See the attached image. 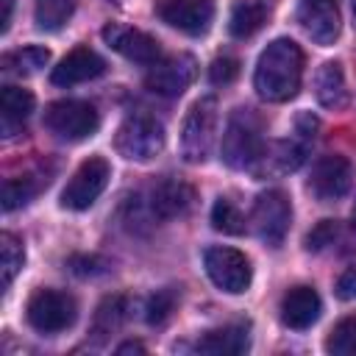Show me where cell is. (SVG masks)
I'll return each instance as SVG.
<instances>
[{
  "label": "cell",
  "mask_w": 356,
  "mask_h": 356,
  "mask_svg": "<svg viewBox=\"0 0 356 356\" xmlns=\"http://www.w3.org/2000/svg\"><path fill=\"white\" fill-rule=\"evenodd\" d=\"M108 178H111V167L103 156L86 159L67 181L61 192V206L70 211H86L103 195V189L108 186Z\"/></svg>",
  "instance_id": "obj_8"
},
{
  "label": "cell",
  "mask_w": 356,
  "mask_h": 356,
  "mask_svg": "<svg viewBox=\"0 0 356 356\" xmlns=\"http://www.w3.org/2000/svg\"><path fill=\"white\" fill-rule=\"evenodd\" d=\"M350 161L345 156H320L309 175V192L320 203H334L350 189Z\"/></svg>",
  "instance_id": "obj_13"
},
{
  "label": "cell",
  "mask_w": 356,
  "mask_h": 356,
  "mask_svg": "<svg viewBox=\"0 0 356 356\" xmlns=\"http://www.w3.org/2000/svg\"><path fill=\"white\" fill-rule=\"evenodd\" d=\"M245 222H248L245 214L239 211V206L231 197H217L214 200V206H211V225H214V231L239 236V234H245Z\"/></svg>",
  "instance_id": "obj_27"
},
{
  "label": "cell",
  "mask_w": 356,
  "mask_h": 356,
  "mask_svg": "<svg viewBox=\"0 0 356 356\" xmlns=\"http://www.w3.org/2000/svg\"><path fill=\"white\" fill-rule=\"evenodd\" d=\"M250 222H253V231L261 242L278 248L289 231V222H292V203H289L286 192H281V189L261 192L253 203Z\"/></svg>",
  "instance_id": "obj_9"
},
{
  "label": "cell",
  "mask_w": 356,
  "mask_h": 356,
  "mask_svg": "<svg viewBox=\"0 0 356 356\" xmlns=\"http://www.w3.org/2000/svg\"><path fill=\"white\" fill-rule=\"evenodd\" d=\"M103 42L120 53L122 58L128 61H136V64H156L161 58V44L156 36L139 31V28H131V25H122V22H108L103 31H100Z\"/></svg>",
  "instance_id": "obj_11"
},
{
  "label": "cell",
  "mask_w": 356,
  "mask_h": 356,
  "mask_svg": "<svg viewBox=\"0 0 356 356\" xmlns=\"http://www.w3.org/2000/svg\"><path fill=\"white\" fill-rule=\"evenodd\" d=\"M337 222L334 220H323V222H317L309 234H306V250H323V248H328V245H334V239H337Z\"/></svg>",
  "instance_id": "obj_33"
},
{
  "label": "cell",
  "mask_w": 356,
  "mask_h": 356,
  "mask_svg": "<svg viewBox=\"0 0 356 356\" xmlns=\"http://www.w3.org/2000/svg\"><path fill=\"white\" fill-rule=\"evenodd\" d=\"M264 150V136H261V120L256 117L253 108H234L225 134H222V161L231 170H250Z\"/></svg>",
  "instance_id": "obj_2"
},
{
  "label": "cell",
  "mask_w": 356,
  "mask_h": 356,
  "mask_svg": "<svg viewBox=\"0 0 356 356\" xmlns=\"http://www.w3.org/2000/svg\"><path fill=\"white\" fill-rule=\"evenodd\" d=\"M125 317H128V300H125L122 295H111V298H106V300L97 306L95 323H92V334H95L97 339H106L108 334H114V331L125 323Z\"/></svg>",
  "instance_id": "obj_25"
},
{
  "label": "cell",
  "mask_w": 356,
  "mask_h": 356,
  "mask_svg": "<svg viewBox=\"0 0 356 356\" xmlns=\"http://www.w3.org/2000/svg\"><path fill=\"white\" fill-rule=\"evenodd\" d=\"M317 117H312V114H300L298 117V128H300V134L303 136H314V131H317Z\"/></svg>",
  "instance_id": "obj_35"
},
{
  "label": "cell",
  "mask_w": 356,
  "mask_h": 356,
  "mask_svg": "<svg viewBox=\"0 0 356 356\" xmlns=\"http://www.w3.org/2000/svg\"><path fill=\"white\" fill-rule=\"evenodd\" d=\"M298 22L306 31V36L317 44H334L339 36V11L337 0H300Z\"/></svg>",
  "instance_id": "obj_15"
},
{
  "label": "cell",
  "mask_w": 356,
  "mask_h": 356,
  "mask_svg": "<svg viewBox=\"0 0 356 356\" xmlns=\"http://www.w3.org/2000/svg\"><path fill=\"white\" fill-rule=\"evenodd\" d=\"M337 298L339 300H353L356 298V267L342 270V275L337 278Z\"/></svg>",
  "instance_id": "obj_34"
},
{
  "label": "cell",
  "mask_w": 356,
  "mask_h": 356,
  "mask_svg": "<svg viewBox=\"0 0 356 356\" xmlns=\"http://www.w3.org/2000/svg\"><path fill=\"white\" fill-rule=\"evenodd\" d=\"M303 164V147L292 139H281V142H270L264 145L259 161L250 167L256 170V175H284V172H292Z\"/></svg>",
  "instance_id": "obj_19"
},
{
  "label": "cell",
  "mask_w": 356,
  "mask_h": 356,
  "mask_svg": "<svg viewBox=\"0 0 356 356\" xmlns=\"http://www.w3.org/2000/svg\"><path fill=\"white\" fill-rule=\"evenodd\" d=\"M314 95L325 108H345L350 100V89L345 81V70L339 61H325L314 75Z\"/></svg>",
  "instance_id": "obj_20"
},
{
  "label": "cell",
  "mask_w": 356,
  "mask_h": 356,
  "mask_svg": "<svg viewBox=\"0 0 356 356\" xmlns=\"http://www.w3.org/2000/svg\"><path fill=\"white\" fill-rule=\"evenodd\" d=\"M248 348H250V328L245 323L211 328L195 342L197 353H211V356H236L245 353Z\"/></svg>",
  "instance_id": "obj_18"
},
{
  "label": "cell",
  "mask_w": 356,
  "mask_h": 356,
  "mask_svg": "<svg viewBox=\"0 0 356 356\" xmlns=\"http://www.w3.org/2000/svg\"><path fill=\"white\" fill-rule=\"evenodd\" d=\"M264 19H267V6L261 0H236L231 8L228 31L236 39H248L264 25Z\"/></svg>",
  "instance_id": "obj_22"
},
{
  "label": "cell",
  "mask_w": 356,
  "mask_h": 356,
  "mask_svg": "<svg viewBox=\"0 0 356 356\" xmlns=\"http://www.w3.org/2000/svg\"><path fill=\"white\" fill-rule=\"evenodd\" d=\"M156 14L161 22L186 36H203L214 19V0H161Z\"/></svg>",
  "instance_id": "obj_12"
},
{
  "label": "cell",
  "mask_w": 356,
  "mask_h": 356,
  "mask_svg": "<svg viewBox=\"0 0 356 356\" xmlns=\"http://www.w3.org/2000/svg\"><path fill=\"white\" fill-rule=\"evenodd\" d=\"M106 72V61L92 47H75L70 50L50 72V81L56 86H75L92 78H100Z\"/></svg>",
  "instance_id": "obj_17"
},
{
  "label": "cell",
  "mask_w": 356,
  "mask_h": 356,
  "mask_svg": "<svg viewBox=\"0 0 356 356\" xmlns=\"http://www.w3.org/2000/svg\"><path fill=\"white\" fill-rule=\"evenodd\" d=\"M47 186V178L42 175H19V178H8L3 184V211H14L19 206H28L39 189Z\"/></svg>",
  "instance_id": "obj_24"
},
{
  "label": "cell",
  "mask_w": 356,
  "mask_h": 356,
  "mask_svg": "<svg viewBox=\"0 0 356 356\" xmlns=\"http://www.w3.org/2000/svg\"><path fill=\"white\" fill-rule=\"evenodd\" d=\"M239 75V61L234 56H217L209 67V81L217 83V86H225L231 81H236Z\"/></svg>",
  "instance_id": "obj_32"
},
{
  "label": "cell",
  "mask_w": 356,
  "mask_h": 356,
  "mask_svg": "<svg viewBox=\"0 0 356 356\" xmlns=\"http://www.w3.org/2000/svg\"><path fill=\"white\" fill-rule=\"evenodd\" d=\"M36 100L28 89L22 86H3L0 92V114H3V136H11L17 125H22V120H28V114L33 111Z\"/></svg>",
  "instance_id": "obj_21"
},
{
  "label": "cell",
  "mask_w": 356,
  "mask_h": 356,
  "mask_svg": "<svg viewBox=\"0 0 356 356\" xmlns=\"http://www.w3.org/2000/svg\"><path fill=\"white\" fill-rule=\"evenodd\" d=\"M75 11V0H33V19L42 31H58Z\"/></svg>",
  "instance_id": "obj_26"
},
{
  "label": "cell",
  "mask_w": 356,
  "mask_h": 356,
  "mask_svg": "<svg viewBox=\"0 0 356 356\" xmlns=\"http://www.w3.org/2000/svg\"><path fill=\"white\" fill-rule=\"evenodd\" d=\"M300 78H303V50L298 42L281 36L261 50L253 72V86L261 100L284 103L298 95Z\"/></svg>",
  "instance_id": "obj_1"
},
{
  "label": "cell",
  "mask_w": 356,
  "mask_h": 356,
  "mask_svg": "<svg viewBox=\"0 0 356 356\" xmlns=\"http://www.w3.org/2000/svg\"><path fill=\"white\" fill-rule=\"evenodd\" d=\"M203 267L211 278V284L222 292H231V295H239L250 286V278H253V267H250V259L236 250V248H225V245H217V248H206L203 253Z\"/></svg>",
  "instance_id": "obj_6"
},
{
  "label": "cell",
  "mask_w": 356,
  "mask_h": 356,
  "mask_svg": "<svg viewBox=\"0 0 356 356\" xmlns=\"http://www.w3.org/2000/svg\"><path fill=\"white\" fill-rule=\"evenodd\" d=\"M50 61V50L47 47H39V44H28V47H19V50H11L0 58V67L3 72H11V75H33L39 72L44 64Z\"/></svg>",
  "instance_id": "obj_23"
},
{
  "label": "cell",
  "mask_w": 356,
  "mask_h": 356,
  "mask_svg": "<svg viewBox=\"0 0 356 356\" xmlns=\"http://www.w3.org/2000/svg\"><path fill=\"white\" fill-rule=\"evenodd\" d=\"M25 264V248L14 234H0V270H3V289L11 286L17 273Z\"/></svg>",
  "instance_id": "obj_28"
},
{
  "label": "cell",
  "mask_w": 356,
  "mask_h": 356,
  "mask_svg": "<svg viewBox=\"0 0 356 356\" xmlns=\"http://www.w3.org/2000/svg\"><path fill=\"white\" fill-rule=\"evenodd\" d=\"M117 353L122 356V353H145V345L142 342H122L120 348H117Z\"/></svg>",
  "instance_id": "obj_37"
},
{
  "label": "cell",
  "mask_w": 356,
  "mask_h": 356,
  "mask_svg": "<svg viewBox=\"0 0 356 356\" xmlns=\"http://www.w3.org/2000/svg\"><path fill=\"white\" fill-rule=\"evenodd\" d=\"M175 303H178V295L175 289H159L156 295H150L147 306H145V320L150 325H164L170 320V314L175 312Z\"/></svg>",
  "instance_id": "obj_30"
},
{
  "label": "cell",
  "mask_w": 356,
  "mask_h": 356,
  "mask_svg": "<svg viewBox=\"0 0 356 356\" xmlns=\"http://www.w3.org/2000/svg\"><path fill=\"white\" fill-rule=\"evenodd\" d=\"M195 203V189L181 178H161L150 186L147 211L153 220H175L186 214Z\"/></svg>",
  "instance_id": "obj_14"
},
{
  "label": "cell",
  "mask_w": 356,
  "mask_h": 356,
  "mask_svg": "<svg viewBox=\"0 0 356 356\" xmlns=\"http://www.w3.org/2000/svg\"><path fill=\"white\" fill-rule=\"evenodd\" d=\"M278 312H281V323L286 328L306 331V328H312L317 323V317L323 312V300H320V295H317L314 286L300 284V286H292L281 298V309Z\"/></svg>",
  "instance_id": "obj_16"
},
{
  "label": "cell",
  "mask_w": 356,
  "mask_h": 356,
  "mask_svg": "<svg viewBox=\"0 0 356 356\" xmlns=\"http://www.w3.org/2000/svg\"><path fill=\"white\" fill-rule=\"evenodd\" d=\"M3 3V11H0V31L6 33L8 25H11V11H14V0H0Z\"/></svg>",
  "instance_id": "obj_36"
},
{
  "label": "cell",
  "mask_w": 356,
  "mask_h": 356,
  "mask_svg": "<svg viewBox=\"0 0 356 356\" xmlns=\"http://www.w3.org/2000/svg\"><path fill=\"white\" fill-rule=\"evenodd\" d=\"M25 320L39 334H61L78 320V303L61 289H36L28 298Z\"/></svg>",
  "instance_id": "obj_4"
},
{
  "label": "cell",
  "mask_w": 356,
  "mask_h": 356,
  "mask_svg": "<svg viewBox=\"0 0 356 356\" xmlns=\"http://www.w3.org/2000/svg\"><path fill=\"white\" fill-rule=\"evenodd\" d=\"M353 17H356V0H353Z\"/></svg>",
  "instance_id": "obj_39"
},
{
  "label": "cell",
  "mask_w": 356,
  "mask_h": 356,
  "mask_svg": "<svg viewBox=\"0 0 356 356\" xmlns=\"http://www.w3.org/2000/svg\"><path fill=\"white\" fill-rule=\"evenodd\" d=\"M164 125L150 114H134L128 117L114 136V147L128 161H150L164 150Z\"/></svg>",
  "instance_id": "obj_5"
},
{
  "label": "cell",
  "mask_w": 356,
  "mask_h": 356,
  "mask_svg": "<svg viewBox=\"0 0 356 356\" xmlns=\"http://www.w3.org/2000/svg\"><path fill=\"white\" fill-rule=\"evenodd\" d=\"M67 267L81 275V278H92V275H103L108 270V261L103 256H83V253H75L67 259Z\"/></svg>",
  "instance_id": "obj_31"
},
{
  "label": "cell",
  "mask_w": 356,
  "mask_h": 356,
  "mask_svg": "<svg viewBox=\"0 0 356 356\" xmlns=\"http://www.w3.org/2000/svg\"><path fill=\"white\" fill-rule=\"evenodd\" d=\"M217 134V100L200 97L189 106L181 128V156L189 164H203L211 156Z\"/></svg>",
  "instance_id": "obj_3"
},
{
  "label": "cell",
  "mask_w": 356,
  "mask_h": 356,
  "mask_svg": "<svg viewBox=\"0 0 356 356\" xmlns=\"http://www.w3.org/2000/svg\"><path fill=\"white\" fill-rule=\"evenodd\" d=\"M44 125L58 139L78 142V139H86V136H92L97 131L100 114L86 100H56L44 111Z\"/></svg>",
  "instance_id": "obj_7"
},
{
  "label": "cell",
  "mask_w": 356,
  "mask_h": 356,
  "mask_svg": "<svg viewBox=\"0 0 356 356\" xmlns=\"http://www.w3.org/2000/svg\"><path fill=\"white\" fill-rule=\"evenodd\" d=\"M350 225H353V231H356V206H353V211H350Z\"/></svg>",
  "instance_id": "obj_38"
},
{
  "label": "cell",
  "mask_w": 356,
  "mask_h": 356,
  "mask_svg": "<svg viewBox=\"0 0 356 356\" xmlns=\"http://www.w3.org/2000/svg\"><path fill=\"white\" fill-rule=\"evenodd\" d=\"M197 75V61L189 53H178L170 58H159L145 75V86L161 97H178L189 89Z\"/></svg>",
  "instance_id": "obj_10"
},
{
  "label": "cell",
  "mask_w": 356,
  "mask_h": 356,
  "mask_svg": "<svg viewBox=\"0 0 356 356\" xmlns=\"http://www.w3.org/2000/svg\"><path fill=\"white\" fill-rule=\"evenodd\" d=\"M325 350L337 353V356H353L356 353V314L342 317L331 328V334L325 339Z\"/></svg>",
  "instance_id": "obj_29"
}]
</instances>
